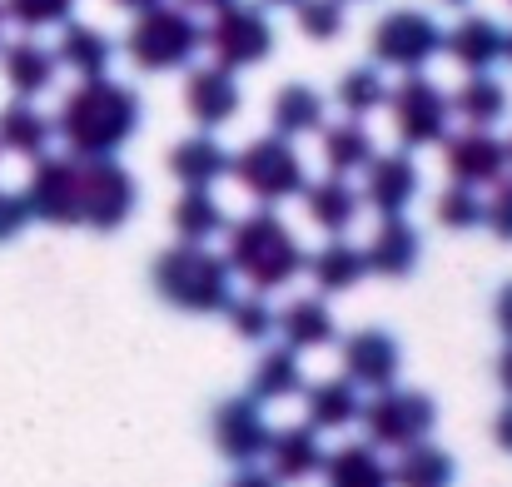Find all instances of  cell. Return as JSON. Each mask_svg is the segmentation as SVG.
I'll return each instance as SVG.
<instances>
[{"instance_id":"cell-22","label":"cell","mask_w":512,"mask_h":487,"mask_svg":"<svg viewBox=\"0 0 512 487\" xmlns=\"http://www.w3.org/2000/svg\"><path fill=\"white\" fill-rule=\"evenodd\" d=\"M110 60H115L110 35H100L95 25H80V20H65V25H60V40H55V65L75 70L80 80H95V75H110Z\"/></svg>"},{"instance_id":"cell-43","label":"cell","mask_w":512,"mask_h":487,"mask_svg":"<svg viewBox=\"0 0 512 487\" xmlns=\"http://www.w3.org/2000/svg\"><path fill=\"white\" fill-rule=\"evenodd\" d=\"M493 443H498L503 453H512V408H503V413L493 418Z\"/></svg>"},{"instance_id":"cell-28","label":"cell","mask_w":512,"mask_h":487,"mask_svg":"<svg viewBox=\"0 0 512 487\" xmlns=\"http://www.w3.org/2000/svg\"><path fill=\"white\" fill-rule=\"evenodd\" d=\"M388 478H393V487H453L458 463H453V453L418 438V443L398 448V463H388Z\"/></svg>"},{"instance_id":"cell-19","label":"cell","mask_w":512,"mask_h":487,"mask_svg":"<svg viewBox=\"0 0 512 487\" xmlns=\"http://www.w3.org/2000/svg\"><path fill=\"white\" fill-rule=\"evenodd\" d=\"M269 478L274 483H304L324 468V443H319V428L309 423H294V428H279L269 438Z\"/></svg>"},{"instance_id":"cell-4","label":"cell","mask_w":512,"mask_h":487,"mask_svg":"<svg viewBox=\"0 0 512 487\" xmlns=\"http://www.w3.org/2000/svg\"><path fill=\"white\" fill-rule=\"evenodd\" d=\"M199 50H204V25L189 15V5H165V0L150 5V10H135V25L125 35V55L145 75L179 70Z\"/></svg>"},{"instance_id":"cell-52","label":"cell","mask_w":512,"mask_h":487,"mask_svg":"<svg viewBox=\"0 0 512 487\" xmlns=\"http://www.w3.org/2000/svg\"><path fill=\"white\" fill-rule=\"evenodd\" d=\"M508 160H512V140H508Z\"/></svg>"},{"instance_id":"cell-31","label":"cell","mask_w":512,"mask_h":487,"mask_svg":"<svg viewBox=\"0 0 512 487\" xmlns=\"http://www.w3.org/2000/svg\"><path fill=\"white\" fill-rule=\"evenodd\" d=\"M274 115V135L284 140H304V135H319L324 130V95L314 85H284L269 105Z\"/></svg>"},{"instance_id":"cell-44","label":"cell","mask_w":512,"mask_h":487,"mask_svg":"<svg viewBox=\"0 0 512 487\" xmlns=\"http://www.w3.org/2000/svg\"><path fill=\"white\" fill-rule=\"evenodd\" d=\"M229 487H279V483H274L269 473H259V468H239V478Z\"/></svg>"},{"instance_id":"cell-32","label":"cell","mask_w":512,"mask_h":487,"mask_svg":"<svg viewBox=\"0 0 512 487\" xmlns=\"http://www.w3.org/2000/svg\"><path fill=\"white\" fill-rule=\"evenodd\" d=\"M304 388V368H299V353L284 343V348H264V358L254 363V383H249V398L254 403H279V398H294Z\"/></svg>"},{"instance_id":"cell-5","label":"cell","mask_w":512,"mask_h":487,"mask_svg":"<svg viewBox=\"0 0 512 487\" xmlns=\"http://www.w3.org/2000/svg\"><path fill=\"white\" fill-rule=\"evenodd\" d=\"M229 174L259 199V204H284V199H299L304 184H309V169L304 155L294 150V140L284 135H259L249 140L239 155H229Z\"/></svg>"},{"instance_id":"cell-47","label":"cell","mask_w":512,"mask_h":487,"mask_svg":"<svg viewBox=\"0 0 512 487\" xmlns=\"http://www.w3.org/2000/svg\"><path fill=\"white\" fill-rule=\"evenodd\" d=\"M184 5H194V10H219V5H229V0H184Z\"/></svg>"},{"instance_id":"cell-41","label":"cell","mask_w":512,"mask_h":487,"mask_svg":"<svg viewBox=\"0 0 512 487\" xmlns=\"http://www.w3.org/2000/svg\"><path fill=\"white\" fill-rule=\"evenodd\" d=\"M25 224H30V204H25V194L0 189V244H10Z\"/></svg>"},{"instance_id":"cell-35","label":"cell","mask_w":512,"mask_h":487,"mask_svg":"<svg viewBox=\"0 0 512 487\" xmlns=\"http://www.w3.org/2000/svg\"><path fill=\"white\" fill-rule=\"evenodd\" d=\"M334 100L343 105V115L363 120V115H373V110L388 105V85H383V75H378L373 65H353V70H343L339 75Z\"/></svg>"},{"instance_id":"cell-13","label":"cell","mask_w":512,"mask_h":487,"mask_svg":"<svg viewBox=\"0 0 512 487\" xmlns=\"http://www.w3.org/2000/svg\"><path fill=\"white\" fill-rule=\"evenodd\" d=\"M438 145H443V169H448V179H453V184H468V189L498 184V179L512 169L508 140H498L493 130H478V125H468L463 135H443Z\"/></svg>"},{"instance_id":"cell-27","label":"cell","mask_w":512,"mask_h":487,"mask_svg":"<svg viewBox=\"0 0 512 487\" xmlns=\"http://www.w3.org/2000/svg\"><path fill=\"white\" fill-rule=\"evenodd\" d=\"M324 483L329 487H393L388 463L373 443H343L334 453H324Z\"/></svg>"},{"instance_id":"cell-30","label":"cell","mask_w":512,"mask_h":487,"mask_svg":"<svg viewBox=\"0 0 512 487\" xmlns=\"http://www.w3.org/2000/svg\"><path fill=\"white\" fill-rule=\"evenodd\" d=\"M299 393H304L309 428L329 433V428H348V423H358L363 398H358V388H353L348 378H324V383H309V388H299Z\"/></svg>"},{"instance_id":"cell-53","label":"cell","mask_w":512,"mask_h":487,"mask_svg":"<svg viewBox=\"0 0 512 487\" xmlns=\"http://www.w3.org/2000/svg\"><path fill=\"white\" fill-rule=\"evenodd\" d=\"M343 5H348V0H343Z\"/></svg>"},{"instance_id":"cell-25","label":"cell","mask_w":512,"mask_h":487,"mask_svg":"<svg viewBox=\"0 0 512 487\" xmlns=\"http://www.w3.org/2000/svg\"><path fill=\"white\" fill-rule=\"evenodd\" d=\"M50 135H55V125H50L30 100L15 95V105L0 110V155L40 160V155H50Z\"/></svg>"},{"instance_id":"cell-38","label":"cell","mask_w":512,"mask_h":487,"mask_svg":"<svg viewBox=\"0 0 512 487\" xmlns=\"http://www.w3.org/2000/svg\"><path fill=\"white\" fill-rule=\"evenodd\" d=\"M0 10L20 30H45V25H65L75 15V0H0Z\"/></svg>"},{"instance_id":"cell-37","label":"cell","mask_w":512,"mask_h":487,"mask_svg":"<svg viewBox=\"0 0 512 487\" xmlns=\"http://www.w3.org/2000/svg\"><path fill=\"white\" fill-rule=\"evenodd\" d=\"M438 224L443 229H458V234H468V229H478L483 224V199H478V189H468V184H448L443 194H438Z\"/></svg>"},{"instance_id":"cell-18","label":"cell","mask_w":512,"mask_h":487,"mask_svg":"<svg viewBox=\"0 0 512 487\" xmlns=\"http://www.w3.org/2000/svg\"><path fill=\"white\" fill-rule=\"evenodd\" d=\"M503 45H508V30L488 15H463L453 30H443V50L468 70V75H483L503 60Z\"/></svg>"},{"instance_id":"cell-33","label":"cell","mask_w":512,"mask_h":487,"mask_svg":"<svg viewBox=\"0 0 512 487\" xmlns=\"http://www.w3.org/2000/svg\"><path fill=\"white\" fill-rule=\"evenodd\" d=\"M170 224H174V234H179V244H204V239H214L229 219H224V209H219V199H214L209 189H184V194L174 199Z\"/></svg>"},{"instance_id":"cell-36","label":"cell","mask_w":512,"mask_h":487,"mask_svg":"<svg viewBox=\"0 0 512 487\" xmlns=\"http://www.w3.org/2000/svg\"><path fill=\"white\" fill-rule=\"evenodd\" d=\"M224 314H229V328H234L239 338H249V343H264V338L274 333V319H279V314L264 304L259 289H254V294H234Z\"/></svg>"},{"instance_id":"cell-15","label":"cell","mask_w":512,"mask_h":487,"mask_svg":"<svg viewBox=\"0 0 512 487\" xmlns=\"http://www.w3.org/2000/svg\"><path fill=\"white\" fill-rule=\"evenodd\" d=\"M418 184H423V174H418L413 155L408 150H393V155H373V160L363 164V189L358 194L378 214H403L418 199Z\"/></svg>"},{"instance_id":"cell-11","label":"cell","mask_w":512,"mask_h":487,"mask_svg":"<svg viewBox=\"0 0 512 487\" xmlns=\"http://www.w3.org/2000/svg\"><path fill=\"white\" fill-rule=\"evenodd\" d=\"M25 204H30V219H40V224H55V229L80 224V160L40 155L30 184H25Z\"/></svg>"},{"instance_id":"cell-20","label":"cell","mask_w":512,"mask_h":487,"mask_svg":"<svg viewBox=\"0 0 512 487\" xmlns=\"http://www.w3.org/2000/svg\"><path fill=\"white\" fill-rule=\"evenodd\" d=\"M55 70H60V65H55V50H45V45L30 40V35L0 45V75H5V85H10L20 100L45 95V90L55 85Z\"/></svg>"},{"instance_id":"cell-45","label":"cell","mask_w":512,"mask_h":487,"mask_svg":"<svg viewBox=\"0 0 512 487\" xmlns=\"http://www.w3.org/2000/svg\"><path fill=\"white\" fill-rule=\"evenodd\" d=\"M498 383L508 388V398H512V343L503 348V358H498Z\"/></svg>"},{"instance_id":"cell-26","label":"cell","mask_w":512,"mask_h":487,"mask_svg":"<svg viewBox=\"0 0 512 487\" xmlns=\"http://www.w3.org/2000/svg\"><path fill=\"white\" fill-rule=\"evenodd\" d=\"M170 174L184 184V189H209L214 179L229 174V150L204 130V135H189L170 150Z\"/></svg>"},{"instance_id":"cell-51","label":"cell","mask_w":512,"mask_h":487,"mask_svg":"<svg viewBox=\"0 0 512 487\" xmlns=\"http://www.w3.org/2000/svg\"><path fill=\"white\" fill-rule=\"evenodd\" d=\"M0 35H5V10H0Z\"/></svg>"},{"instance_id":"cell-50","label":"cell","mask_w":512,"mask_h":487,"mask_svg":"<svg viewBox=\"0 0 512 487\" xmlns=\"http://www.w3.org/2000/svg\"><path fill=\"white\" fill-rule=\"evenodd\" d=\"M443 5H468V0H443Z\"/></svg>"},{"instance_id":"cell-9","label":"cell","mask_w":512,"mask_h":487,"mask_svg":"<svg viewBox=\"0 0 512 487\" xmlns=\"http://www.w3.org/2000/svg\"><path fill=\"white\" fill-rule=\"evenodd\" d=\"M368 50H373L378 65L408 75V70H423L433 55H443V25H438L428 10L403 5V10H388V15L373 20Z\"/></svg>"},{"instance_id":"cell-23","label":"cell","mask_w":512,"mask_h":487,"mask_svg":"<svg viewBox=\"0 0 512 487\" xmlns=\"http://www.w3.org/2000/svg\"><path fill=\"white\" fill-rule=\"evenodd\" d=\"M274 333H284V343L294 353H314V348H329L339 338V324H334V309L314 294V299H294L279 319H274Z\"/></svg>"},{"instance_id":"cell-6","label":"cell","mask_w":512,"mask_h":487,"mask_svg":"<svg viewBox=\"0 0 512 487\" xmlns=\"http://www.w3.org/2000/svg\"><path fill=\"white\" fill-rule=\"evenodd\" d=\"M358 423H363V433H368L373 448H408V443H418V438L433 433L438 403L423 388L388 383V388H373V398L358 408Z\"/></svg>"},{"instance_id":"cell-54","label":"cell","mask_w":512,"mask_h":487,"mask_svg":"<svg viewBox=\"0 0 512 487\" xmlns=\"http://www.w3.org/2000/svg\"><path fill=\"white\" fill-rule=\"evenodd\" d=\"M508 5H512V0H508Z\"/></svg>"},{"instance_id":"cell-42","label":"cell","mask_w":512,"mask_h":487,"mask_svg":"<svg viewBox=\"0 0 512 487\" xmlns=\"http://www.w3.org/2000/svg\"><path fill=\"white\" fill-rule=\"evenodd\" d=\"M493 319H498V328L512 338V284H503L498 289V304H493Z\"/></svg>"},{"instance_id":"cell-24","label":"cell","mask_w":512,"mask_h":487,"mask_svg":"<svg viewBox=\"0 0 512 487\" xmlns=\"http://www.w3.org/2000/svg\"><path fill=\"white\" fill-rule=\"evenodd\" d=\"M309 279L319 284V294H348V289H358L363 279H368V259H363V249L358 244H348L343 234H334L319 254H309Z\"/></svg>"},{"instance_id":"cell-46","label":"cell","mask_w":512,"mask_h":487,"mask_svg":"<svg viewBox=\"0 0 512 487\" xmlns=\"http://www.w3.org/2000/svg\"><path fill=\"white\" fill-rule=\"evenodd\" d=\"M110 5H120V10H150V5H160V0H110Z\"/></svg>"},{"instance_id":"cell-48","label":"cell","mask_w":512,"mask_h":487,"mask_svg":"<svg viewBox=\"0 0 512 487\" xmlns=\"http://www.w3.org/2000/svg\"><path fill=\"white\" fill-rule=\"evenodd\" d=\"M503 55H508V60H512V30H508V45H503Z\"/></svg>"},{"instance_id":"cell-34","label":"cell","mask_w":512,"mask_h":487,"mask_svg":"<svg viewBox=\"0 0 512 487\" xmlns=\"http://www.w3.org/2000/svg\"><path fill=\"white\" fill-rule=\"evenodd\" d=\"M319 135H324V164H329V174H358L363 164L378 155V150H373L368 125H363V120H353V115L339 120V125H324Z\"/></svg>"},{"instance_id":"cell-40","label":"cell","mask_w":512,"mask_h":487,"mask_svg":"<svg viewBox=\"0 0 512 487\" xmlns=\"http://www.w3.org/2000/svg\"><path fill=\"white\" fill-rule=\"evenodd\" d=\"M483 224H488L503 244H512V174H503V179L493 184V199L483 204Z\"/></svg>"},{"instance_id":"cell-8","label":"cell","mask_w":512,"mask_h":487,"mask_svg":"<svg viewBox=\"0 0 512 487\" xmlns=\"http://www.w3.org/2000/svg\"><path fill=\"white\" fill-rule=\"evenodd\" d=\"M135 204H140V184L115 155L80 160V224L115 234V229L130 224Z\"/></svg>"},{"instance_id":"cell-7","label":"cell","mask_w":512,"mask_h":487,"mask_svg":"<svg viewBox=\"0 0 512 487\" xmlns=\"http://www.w3.org/2000/svg\"><path fill=\"white\" fill-rule=\"evenodd\" d=\"M204 50L224 70H249V65L269 60L274 55V25H269L264 5H244V0L219 5L214 20L204 25Z\"/></svg>"},{"instance_id":"cell-16","label":"cell","mask_w":512,"mask_h":487,"mask_svg":"<svg viewBox=\"0 0 512 487\" xmlns=\"http://www.w3.org/2000/svg\"><path fill=\"white\" fill-rule=\"evenodd\" d=\"M239 105H244V95H239L234 70H224V65H199V70H189V80H184V110H189V120H194L199 130L229 125V120L239 115Z\"/></svg>"},{"instance_id":"cell-2","label":"cell","mask_w":512,"mask_h":487,"mask_svg":"<svg viewBox=\"0 0 512 487\" xmlns=\"http://www.w3.org/2000/svg\"><path fill=\"white\" fill-rule=\"evenodd\" d=\"M229 269L239 279H249V289L274 294L284 284H294L309 264V249L294 239V229L264 204L254 214H244L239 224H229Z\"/></svg>"},{"instance_id":"cell-12","label":"cell","mask_w":512,"mask_h":487,"mask_svg":"<svg viewBox=\"0 0 512 487\" xmlns=\"http://www.w3.org/2000/svg\"><path fill=\"white\" fill-rule=\"evenodd\" d=\"M209 428H214V448L239 463V468H254L264 453H269V418H264V403H254L249 393L244 398H224L214 413H209Z\"/></svg>"},{"instance_id":"cell-17","label":"cell","mask_w":512,"mask_h":487,"mask_svg":"<svg viewBox=\"0 0 512 487\" xmlns=\"http://www.w3.org/2000/svg\"><path fill=\"white\" fill-rule=\"evenodd\" d=\"M383 224L373 229V244L363 249L368 259V274L378 279H408L423 259V234L403 219V214H378Z\"/></svg>"},{"instance_id":"cell-21","label":"cell","mask_w":512,"mask_h":487,"mask_svg":"<svg viewBox=\"0 0 512 487\" xmlns=\"http://www.w3.org/2000/svg\"><path fill=\"white\" fill-rule=\"evenodd\" d=\"M299 199H304L309 219H314L324 234H348V224H353V219H358V209H363V194L348 184V174H324V179H309Z\"/></svg>"},{"instance_id":"cell-14","label":"cell","mask_w":512,"mask_h":487,"mask_svg":"<svg viewBox=\"0 0 512 487\" xmlns=\"http://www.w3.org/2000/svg\"><path fill=\"white\" fill-rule=\"evenodd\" d=\"M403 368V348L388 328H358L343 338V378L353 388H388L398 383Z\"/></svg>"},{"instance_id":"cell-49","label":"cell","mask_w":512,"mask_h":487,"mask_svg":"<svg viewBox=\"0 0 512 487\" xmlns=\"http://www.w3.org/2000/svg\"><path fill=\"white\" fill-rule=\"evenodd\" d=\"M264 5H294V0H264Z\"/></svg>"},{"instance_id":"cell-1","label":"cell","mask_w":512,"mask_h":487,"mask_svg":"<svg viewBox=\"0 0 512 487\" xmlns=\"http://www.w3.org/2000/svg\"><path fill=\"white\" fill-rule=\"evenodd\" d=\"M140 120H145L140 95L125 80L95 75L65 95V105L55 115V135L65 140V150L75 160H95V155H120L135 140Z\"/></svg>"},{"instance_id":"cell-39","label":"cell","mask_w":512,"mask_h":487,"mask_svg":"<svg viewBox=\"0 0 512 487\" xmlns=\"http://www.w3.org/2000/svg\"><path fill=\"white\" fill-rule=\"evenodd\" d=\"M294 20L309 40L343 35V0H294Z\"/></svg>"},{"instance_id":"cell-29","label":"cell","mask_w":512,"mask_h":487,"mask_svg":"<svg viewBox=\"0 0 512 487\" xmlns=\"http://www.w3.org/2000/svg\"><path fill=\"white\" fill-rule=\"evenodd\" d=\"M512 95L503 80H493L488 70L483 75H468L463 85H458V95H448V110L463 120V125H478V130H488V125H498L503 115H508Z\"/></svg>"},{"instance_id":"cell-10","label":"cell","mask_w":512,"mask_h":487,"mask_svg":"<svg viewBox=\"0 0 512 487\" xmlns=\"http://www.w3.org/2000/svg\"><path fill=\"white\" fill-rule=\"evenodd\" d=\"M388 115H393V130H398V145L403 150L438 145L448 135V120H453L448 95L428 75H418V70H408V80L398 90H388Z\"/></svg>"},{"instance_id":"cell-3","label":"cell","mask_w":512,"mask_h":487,"mask_svg":"<svg viewBox=\"0 0 512 487\" xmlns=\"http://www.w3.org/2000/svg\"><path fill=\"white\" fill-rule=\"evenodd\" d=\"M155 294L179 314H224L234 299V269L224 254H209L204 244H174L155 254L150 269Z\"/></svg>"}]
</instances>
